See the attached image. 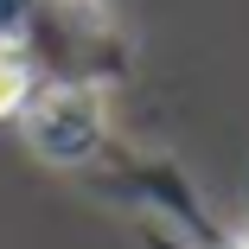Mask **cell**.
Here are the masks:
<instances>
[{"label":"cell","instance_id":"1","mask_svg":"<svg viewBox=\"0 0 249 249\" xmlns=\"http://www.w3.org/2000/svg\"><path fill=\"white\" fill-rule=\"evenodd\" d=\"M26 147L45 166H64V173H89L96 160L109 154V96L103 83L89 77H52L26 96V109L13 115Z\"/></svg>","mask_w":249,"mask_h":249},{"label":"cell","instance_id":"2","mask_svg":"<svg viewBox=\"0 0 249 249\" xmlns=\"http://www.w3.org/2000/svg\"><path fill=\"white\" fill-rule=\"evenodd\" d=\"M103 166V192H115V198H128L134 211H147V217H160L166 230H179L192 249H236L230 243V230L217 224V211L205 205V192L192 185V173L179 166V160H160V154H128V147H115L109 141V154L96 160Z\"/></svg>","mask_w":249,"mask_h":249},{"label":"cell","instance_id":"3","mask_svg":"<svg viewBox=\"0 0 249 249\" xmlns=\"http://www.w3.org/2000/svg\"><path fill=\"white\" fill-rule=\"evenodd\" d=\"M32 89H38L32 52H26V45H13V38H0V122H13V115L26 109Z\"/></svg>","mask_w":249,"mask_h":249}]
</instances>
